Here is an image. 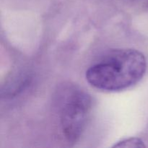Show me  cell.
<instances>
[{
	"mask_svg": "<svg viewBox=\"0 0 148 148\" xmlns=\"http://www.w3.org/2000/svg\"><path fill=\"white\" fill-rule=\"evenodd\" d=\"M147 69L143 53L135 49L111 51L90 66L85 77L90 85L104 91H120L140 82Z\"/></svg>",
	"mask_w": 148,
	"mask_h": 148,
	"instance_id": "6da1fadb",
	"label": "cell"
},
{
	"mask_svg": "<svg viewBox=\"0 0 148 148\" xmlns=\"http://www.w3.org/2000/svg\"><path fill=\"white\" fill-rule=\"evenodd\" d=\"M113 147H124V148H140L145 147L144 142L140 138L137 137H131V138L125 139L115 144Z\"/></svg>",
	"mask_w": 148,
	"mask_h": 148,
	"instance_id": "3957f363",
	"label": "cell"
},
{
	"mask_svg": "<svg viewBox=\"0 0 148 148\" xmlns=\"http://www.w3.org/2000/svg\"><path fill=\"white\" fill-rule=\"evenodd\" d=\"M91 106L90 95L83 91L72 92L64 103L61 113V126L66 140L76 142L82 134Z\"/></svg>",
	"mask_w": 148,
	"mask_h": 148,
	"instance_id": "7a4b0ae2",
	"label": "cell"
}]
</instances>
